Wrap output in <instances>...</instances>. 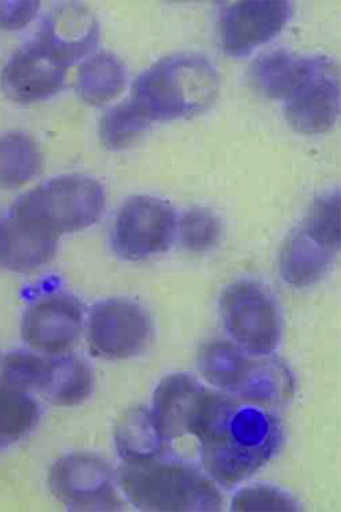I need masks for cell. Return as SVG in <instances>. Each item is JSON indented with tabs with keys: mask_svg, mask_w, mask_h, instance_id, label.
Here are the masks:
<instances>
[{
	"mask_svg": "<svg viewBox=\"0 0 341 512\" xmlns=\"http://www.w3.org/2000/svg\"><path fill=\"white\" fill-rule=\"evenodd\" d=\"M41 169V151L28 134H0V188H20L38 177Z\"/></svg>",
	"mask_w": 341,
	"mask_h": 512,
	"instance_id": "ffe728a7",
	"label": "cell"
},
{
	"mask_svg": "<svg viewBox=\"0 0 341 512\" xmlns=\"http://www.w3.org/2000/svg\"><path fill=\"white\" fill-rule=\"evenodd\" d=\"M59 235L13 210L0 218V267L18 273L37 270L56 255Z\"/></svg>",
	"mask_w": 341,
	"mask_h": 512,
	"instance_id": "9a60e30c",
	"label": "cell"
},
{
	"mask_svg": "<svg viewBox=\"0 0 341 512\" xmlns=\"http://www.w3.org/2000/svg\"><path fill=\"white\" fill-rule=\"evenodd\" d=\"M340 249V191L317 197L303 219L288 236L281 253V275L295 288L321 282Z\"/></svg>",
	"mask_w": 341,
	"mask_h": 512,
	"instance_id": "5b68a950",
	"label": "cell"
},
{
	"mask_svg": "<svg viewBox=\"0 0 341 512\" xmlns=\"http://www.w3.org/2000/svg\"><path fill=\"white\" fill-rule=\"evenodd\" d=\"M39 2H0V28L17 30L39 13Z\"/></svg>",
	"mask_w": 341,
	"mask_h": 512,
	"instance_id": "83f0119b",
	"label": "cell"
},
{
	"mask_svg": "<svg viewBox=\"0 0 341 512\" xmlns=\"http://www.w3.org/2000/svg\"><path fill=\"white\" fill-rule=\"evenodd\" d=\"M52 494L72 511H121L117 471L100 457L73 454L59 459L49 474Z\"/></svg>",
	"mask_w": 341,
	"mask_h": 512,
	"instance_id": "30bf717a",
	"label": "cell"
},
{
	"mask_svg": "<svg viewBox=\"0 0 341 512\" xmlns=\"http://www.w3.org/2000/svg\"><path fill=\"white\" fill-rule=\"evenodd\" d=\"M204 380L226 394L270 408L286 405L295 393V379L277 355H252L231 341L213 339L198 352Z\"/></svg>",
	"mask_w": 341,
	"mask_h": 512,
	"instance_id": "277c9868",
	"label": "cell"
},
{
	"mask_svg": "<svg viewBox=\"0 0 341 512\" xmlns=\"http://www.w3.org/2000/svg\"><path fill=\"white\" fill-rule=\"evenodd\" d=\"M296 57L288 47L264 52L249 67V83L265 97L283 99L291 82Z\"/></svg>",
	"mask_w": 341,
	"mask_h": 512,
	"instance_id": "cb8c5ba5",
	"label": "cell"
},
{
	"mask_svg": "<svg viewBox=\"0 0 341 512\" xmlns=\"http://www.w3.org/2000/svg\"><path fill=\"white\" fill-rule=\"evenodd\" d=\"M37 34L59 62L68 68L96 48L99 24L86 5L66 2L48 13Z\"/></svg>",
	"mask_w": 341,
	"mask_h": 512,
	"instance_id": "2e32d148",
	"label": "cell"
},
{
	"mask_svg": "<svg viewBox=\"0 0 341 512\" xmlns=\"http://www.w3.org/2000/svg\"><path fill=\"white\" fill-rule=\"evenodd\" d=\"M40 417L39 403L30 394L0 385V451L29 434Z\"/></svg>",
	"mask_w": 341,
	"mask_h": 512,
	"instance_id": "603a6c76",
	"label": "cell"
},
{
	"mask_svg": "<svg viewBox=\"0 0 341 512\" xmlns=\"http://www.w3.org/2000/svg\"><path fill=\"white\" fill-rule=\"evenodd\" d=\"M51 359L52 373L46 397L60 406H75L87 400L94 387V375L89 362L72 353L53 356Z\"/></svg>",
	"mask_w": 341,
	"mask_h": 512,
	"instance_id": "44dd1931",
	"label": "cell"
},
{
	"mask_svg": "<svg viewBox=\"0 0 341 512\" xmlns=\"http://www.w3.org/2000/svg\"><path fill=\"white\" fill-rule=\"evenodd\" d=\"M179 218L172 206L160 198L135 195L121 207L113 229L115 253L128 261H141L172 248Z\"/></svg>",
	"mask_w": 341,
	"mask_h": 512,
	"instance_id": "9c48e42d",
	"label": "cell"
},
{
	"mask_svg": "<svg viewBox=\"0 0 341 512\" xmlns=\"http://www.w3.org/2000/svg\"><path fill=\"white\" fill-rule=\"evenodd\" d=\"M151 123L131 99L111 109L99 125L100 140L111 151L128 148Z\"/></svg>",
	"mask_w": 341,
	"mask_h": 512,
	"instance_id": "d4e9b609",
	"label": "cell"
},
{
	"mask_svg": "<svg viewBox=\"0 0 341 512\" xmlns=\"http://www.w3.org/2000/svg\"><path fill=\"white\" fill-rule=\"evenodd\" d=\"M224 329L232 344L252 355H271L280 347L283 318L278 298L256 281L236 282L219 301Z\"/></svg>",
	"mask_w": 341,
	"mask_h": 512,
	"instance_id": "52a82bcc",
	"label": "cell"
},
{
	"mask_svg": "<svg viewBox=\"0 0 341 512\" xmlns=\"http://www.w3.org/2000/svg\"><path fill=\"white\" fill-rule=\"evenodd\" d=\"M283 100L286 118L296 131L320 134L330 130L340 108L333 60L325 55L297 56Z\"/></svg>",
	"mask_w": 341,
	"mask_h": 512,
	"instance_id": "ba28073f",
	"label": "cell"
},
{
	"mask_svg": "<svg viewBox=\"0 0 341 512\" xmlns=\"http://www.w3.org/2000/svg\"><path fill=\"white\" fill-rule=\"evenodd\" d=\"M193 375H167L155 390L152 415L165 442L166 451L177 439L191 435L198 409L208 393Z\"/></svg>",
	"mask_w": 341,
	"mask_h": 512,
	"instance_id": "e0dca14e",
	"label": "cell"
},
{
	"mask_svg": "<svg viewBox=\"0 0 341 512\" xmlns=\"http://www.w3.org/2000/svg\"><path fill=\"white\" fill-rule=\"evenodd\" d=\"M104 187L81 175L54 178L22 194L11 210L41 222L57 235L94 225L106 209Z\"/></svg>",
	"mask_w": 341,
	"mask_h": 512,
	"instance_id": "8992f818",
	"label": "cell"
},
{
	"mask_svg": "<svg viewBox=\"0 0 341 512\" xmlns=\"http://www.w3.org/2000/svg\"><path fill=\"white\" fill-rule=\"evenodd\" d=\"M219 90L220 77L208 57L178 53L160 59L136 79L130 99L152 124L210 109Z\"/></svg>",
	"mask_w": 341,
	"mask_h": 512,
	"instance_id": "3957f363",
	"label": "cell"
},
{
	"mask_svg": "<svg viewBox=\"0 0 341 512\" xmlns=\"http://www.w3.org/2000/svg\"><path fill=\"white\" fill-rule=\"evenodd\" d=\"M231 511H301L299 501L290 493L269 485L258 484L237 491Z\"/></svg>",
	"mask_w": 341,
	"mask_h": 512,
	"instance_id": "4316f807",
	"label": "cell"
},
{
	"mask_svg": "<svg viewBox=\"0 0 341 512\" xmlns=\"http://www.w3.org/2000/svg\"><path fill=\"white\" fill-rule=\"evenodd\" d=\"M178 233L185 249L203 253L210 251L219 243L222 223L212 211L194 208L187 211L179 220Z\"/></svg>",
	"mask_w": 341,
	"mask_h": 512,
	"instance_id": "484cf974",
	"label": "cell"
},
{
	"mask_svg": "<svg viewBox=\"0 0 341 512\" xmlns=\"http://www.w3.org/2000/svg\"><path fill=\"white\" fill-rule=\"evenodd\" d=\"M51 373V356L18 350L9 353L0 363V385L28 394H45Z\"/></svg>",
	"mask_w": 341,
	"mask_h": 512,
	"instance_id": "7402d4cb",
	"label": "cell"
},
{
	"mask_svg": "<svg viewBox=\"0 0 341 512\" xmlns=\"http://www.w3.org/2000/svg\"><path fill=\"white\" fill-rule=\"evenodd\" d=\"M201 465L219 488L234 490L282 450L285 427L274 409L209 390L192 426Z\"/></svg>",
	"mask_w": 341,
	"mask_h": 512,
	"instance_id": "6da1fadb",
	"label": "cell"
},
{
	"mask_svg": "<svg viewBox=\"0 0 341 512\" xmlns=\"http://www.w3.org/2000/svg\"><path fill=\"white\" fill-rule=\"evenodd\" d=\"M120 490L142 511H222L217 484L196 464L169 452L123 461L117 471Z\"/></svg>",
	"mask_w": 341,
	"mask_h": 512,
	"instance_id": "7a4b0ae2",
	"label": "cell"
},
{
	"mask_svg": "<svg viewBox=\"0 0 341 512\" xmlns=\"http://www.w3.org/2000/svg\"><path fill=\"white\" fill-rule=\"evenodd\" d=\"M115 443L123 461L147 459L166 452L152 412L145 406L131 407L120 417Z\"/></svg>",
	"mask_w": 341,
	"mask_h": 512,
	"instance_id": "ac0fdd59",
	"label": "cell"
},
{
	"mask_svg": "<svg viewBox=\"0 0 341 512\" xmlns=\"http://www.w3.org/2000/svg\"><path fill=\"white\" fill-rule=\"evenodd\" d=\"M126 82L124 63L116 55L104 52L93 56L82 65L76 90L87 104L101 106L117 97Z\"/></svg>",
	"mask_w": 341,
	"mask_h": 512,
	"instance_id": "d6986e66",
	"label": "cell"
},
{
	"mask_svg": "<svg viewBox=\"0 0 341 512\" xmlns=\"http://www.w3.org/2000/svg\"><path fill=\"white\" fill-rule=\"evenodd\" d=\"M82 302L66 293H55L33 302L25 311L21 335L31 351L58 356L78 344L84 329Z\"/></svg>",
	"mask_w": 341,
	"mask_h": 512,
	"instance_id": "7c38bea8",
	"label": "cell"
},
{
	"mask_svg": "<svg viewBox=\"0 0 341 512\" xmlns=\"http://www.w3.org/2000/svg\"><path fill=\"white\" fill-rule=\"evenodd\" d=\"M152 336L151 318L138 302L110 298L92 307L87 341L94 357L111 361L138 357L148 349Z\"/></svg>",
	"mask_w": 341,
	"mask_h": 512,
	"instance_id": "8fae6325",
	"label": "cell"
},
{
	"mask_svg": "<svg viewBox=\"0 0 341 512\" xmlns=\"http://www.w3.org/2000/svg\"><path fill=\"white\" fill-rule=\"evenodd\" d=\"M293 4L282 2H242L226 7L221 16L224 52L234 58L249 56L274 40L290 21Z\"/></svg>",
	"mask_w": 341,
	"mask_h": 512,
	"instance_id": "5bb4252c",
	"label": "cell"
},
{
	"mask_svg": "<svg viewBox=\"0 0 341 512\" xmlns=\"http://www.w3.org/2000/svg\"><path fill=\"white\" fill-rule=\"evenodd\" d=\"M66 73L67 67L37 34L9 59L0 84L5 94L18 104H33L60 91Z\"/></svg>",
	"mask_w": 341,
	"mask_h": 512,
	"instance_id": "4fadbf2b",
	"label": "cell"
}]
</instances>
